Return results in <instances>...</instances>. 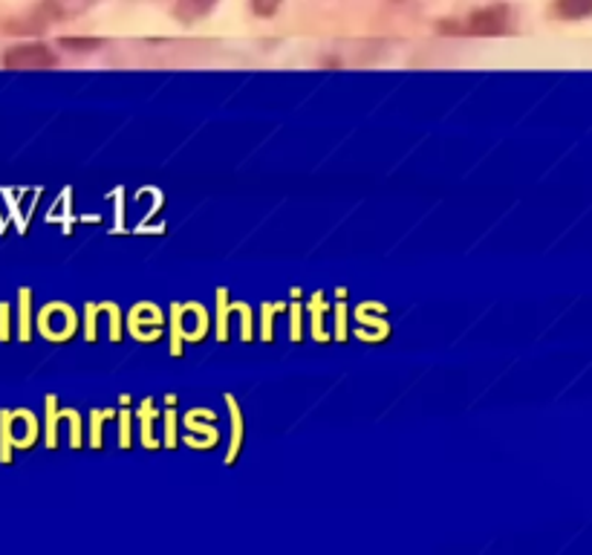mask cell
I'll return each mask as SVG.
<instances>
[{
  "label": "cell",
  "mask_w": 592,
  "mask_h": 555,
  "mask_svg": "<svg viewBox=\"0 0 592 555\" xmlns=\"http://www.w3.org/2000/svg\"><path fill=\"white\" fill-rule=\"evenodd\" d=\"M56 53L44 44H18L3 56V67L7 70H49L56 67Z\"/></svg>",
  "instance_id": "6da1fadb"
},
{
  "label": "cell",
  "mask_w": 592,
  "mask_h": 555,
  "mask_svg": "<svg viewBox=\"0 0 592 555\" xmlns=\"http://www.w3.org/2000/svg\"><path fill=\"white\" fill-rule=\"evenodd\" d=\"M505 30H509V7L498 3V7H486L480 12H474L459 32H468V35H503Z\"/></svg>",
  "instance_id": "7a4b0ae2"
},
{
  "label": "cell",
  "mask_w": 592,
  "mask_h": 555,
  "mask_svg": "<svg viewBox=\"0 0 592 555\" xmlns=\"http://www.w3.org/2000/svg\"><path fill=\"white\" fill-rule=\"evenodd\" d=\"M214 3H217V0H177L174 15L180 18V21H185V24H194V21H200V18L212 12Z\"/></svg>",
  "instance_id": "3957f363"
},
{
  "label": "cell",
  "mask_w": 592,
  "mask_h": 555,
  "mask_svg": "<svg viewBox=\"0 0 592 555\" xmlns=\"http://www.w3.org/2000/svg\"><path fill=\"white\" fill-rule=\"evenodd\" d=\"M553 12L563 21H581L592 15V0H555Z\"/></svg>",
  "instance_id": "277c9868"
},
{
  "label": "cell",
  "mask_w": 592,
  "mask_h": 555,
  "mask_svg": "<svg viewBox=\"0 0 592 555\" xmlns=\"http://www.w3.org/2000/svg\"><path fill=\"white\" fill-rule=\"evenodd\" d=\"M249 3L258 18H272L281 9V0H249Z\"/></svg>",
  "instance_id": "5b68a950"
},
{
  "label": "cell",
  "mask_w": 592,
  "mask_h": 555,
  "mask_svg": "<svg viewBox=\"0 0 592 555\" xmlns=\"http://www.w3.org/2000/svg\"><path fill=\"white\" fill-rule=\"evenodd\" d=\"M64 47H72V49H95L102 41H79V38H64L61 41Z\"/></svg>",
  "instance_id": "8992f818"
}]
</instances>
